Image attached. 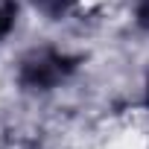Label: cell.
Listing matches in <instances>:
<instances>
[{
    "label": "cell",
    "mask_w": 149,
    "mask_h": 149,
    "mask_svg": "<svg viewBox=\"0 0 149 149\" xmlns=\"http://www.w3.org/2000/svg\"><path fill=\"white\" fill-rule=\"evenodd\" d=\"M73 70V58L56 56V53H41L35 58H29L21 70V82L29 88H50L58 79H64Z\"/></svg>",
    "instance_id": "obj_1"
},
{
    "label": "cell",
    "mask_w": 149,
    "mask_h": 149,
    "mask_svg": "<svg viewBox=\"0 0 149 149\" xmlns=\"http://www.w3.org/2000/svg\"><path fill=\"white\" fill-rule=\"evenodd\" d=\"M15 3L12 0H0V38H3L9 29H12V24H15Z\"/></svg>",
    "instance_id": "obj_2"
}]
</instances>
